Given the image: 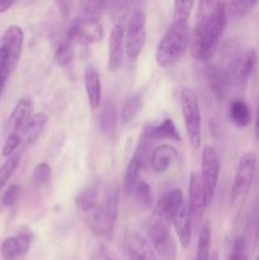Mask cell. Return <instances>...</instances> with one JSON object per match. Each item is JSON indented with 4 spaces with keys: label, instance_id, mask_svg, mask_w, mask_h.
Segmentation results:
<instances>
[{
    "label": "cell",
    "instance_id": "cell-25",
    "mask_svg": "<svg viewBox=\"0 0 259 260\" xmlns=\"http://www.w3.org/2000/svg\"><path fill=\"white\" fill-rule=\"evenodd\" d=\"M99 203V188L96 184H90L78 193L75 205L84 212L90 213Z\"/></svg>",
    "mask_w": 259,
    "mask_h": 260
},
{
    "label": "cell",
    "instance_id": "cell-19",
    "mask_svg": "<svg viewBox=\"0 0 259 260\" xmlns=\"http://www.w3.org/2000/svg\"><path fill=\"white\" fill-rule=\"evenodd\" d=\"M84 86H85L86 98L91 109H96L102 101V83L101 75L93 65H86L84 70Z\"/></svg>",
    "mask_w": 259,
    "mask_h": 260
},
{
    "label": "cell",
    "instance_id": "cell-24",
    "mask_svg": "<svg viewBox=\"0 0 259 260\" xmlns=\"http://www.w3.org/2000/svg\"><path fill=\"white\" fill-rule=\"evenodd\" d=\"M48 122V116L45 112H38V113L33 114L28 123L25 124L24 128L20 132V137H22V142L25 145H32L37 141L40 135L45 129L46 124Z\"/></svg>",
    "mask_w": 259,
    "mask_h": 260
},
{
    "label": "cell",
    "instance_id": "cell-6",
    "mask_svg": "<svg viewBox=\"0 0 259 260\" xmlns=\"http://www.w3.org/2000/svg\"><path fill=\"white\" fill-rule=\"evenodd\" d=\"M256 62H258V55H256L255 50H248L244 52H230V57L223 69L228 73L231 85L244 88L250 79Z\"/></svg>",
    "mask_w": 259,
    "mask_h": 260
},
{
    "label": "cell",
    "instance_id": "cell-39",
    "mask_svg": "<svg viewBox=\"0 0 259 260\" xmlns=\"http://www.w3.org/2000/svg\"><path fill=\"white\" fill-rule=\"evenodd\" d=\"M22 144V137L18 134H10L8 135L7 140H5L4 145H3L2 149V155L4 157L12 156L14 152H17L18 147Z\"/></svg>",
    "mask_w": 259,
    "mask_h": 260
},
{
    "label": "cell",
    "instance_id": "cell-20",
    "mask_svg": "<svg viewBox=\"0 0 259 260\" xmlns=\"http://www.w3.org/2000/svg\"><path fill=\"white\" fill-rule=\"evenodd\" d=\"M177 157L178 152L174 147L168 144L159 145L152 150L151 156H150V165H151L152 172L156 174H163L174 164Z\"/></svg>",
    "mask_w": 259,
    "mask_h": 260
},
{
    "label": "cell",
    "instance_id": "cell-18",
    "mask_svg": "<svg viewBox=\"0 0 259 260\" xmlns=\"http://www.w3.org/2000/svg\"><path fill=\"white\" fill-rule=\"evenodd\" d=\"M188 206H189L193 221H200V218L202 217V212L207 207V205H206L202 179L197 172H193L189 178V203Z\"/></svg>",
    "mask_w": 259,
    "mask_h": 260
},
{
    "label": "cell",
    "instance_id": "cell-42",
    "mask_svg": "<svg viewBox=\"0 0 259 260\" xmlns=\"http://www.w3.org/2000/svg\"><path fill=\"white\" fill-rule=\"evenodd\" d=\"M14 3L10 2V0H0V13H5L7 10H9L13 7Z\"/></svg>",
    "mask_w": 259,
    "mask_h": 260
},
{
    "label": "cell",
    "instance_id": "cell-23",
    "mask_svg": "<svg viewBox=\"0 0 259 260\" xmlns=\"http://www.w3.org/2000/svg\"><path fill=\"white\" fill-rule=\"evenodd\" d=\"M228 117L231 123L238 128H245L250 124L251 111L243 98H235L230 102L228 108Z\"/></svg>",
    "mask_w": 259,
    "mask_h": 260
},
{
    "label": "cell",
    "instance_id": "cell-32",
    "mask_svg": "<svg viewBox=\"0 0 259 260\" xmlns=\"http://www.w3.org/2000/svg\"><path fill=\"white\" fill-rule=\"evenodd\" d=\"M51 179V167L47 162H38L32 172V182L36 187H45Z\"/></svg>",
    "mask_w": 259,
    "mask_h": 260
},
{
    "label": "cell",
    "instance_id": "cell-7",
    "mask_svg": "<svg viewBox=\"0 0 259 260\" xmlns=\"http://www.w3.org/2000/svg\"><path fill=\"white\" fill-rule=\"evenodd\" d=\"M221 162L217 150L211 145H205L202 149V168H201V179H202L203 192H205L206 205L210 206L217 189L218 178H220Z\"/></svg>",
    "mask_w": 259,
    "mask_h": 260
},
{
    "label": "cell",
    "instance_id": "cell-9",
    "mask_svg": "<svg viewBox=\"0 0 259 260\" xmlns=\"http://www.w3.org/2000/svg\"><path fill=\"white\" fill-rule=\"evenodd\" d=\"M147 234H149L152 246L161 260L177 259V243L172 235L169 223L150 218Z\"/></svg>",
    "mask_w": 259,
    "mask_h": 260
},
{
    "label": "cell",
    "instance_id": "cell-5",
    "mask_svg": "<svg viewBox=\"0 0 259 260\" xmlns=\"http://www.w3.org/2000/svg\"><path fill=\"white\" fill-rule=\"evenodd\" d=\"M147 37L146 15L142 10H135L124 29V55L128 61L135 62L141 55Z\"/></svg>",
    "mask_w": 259,
    "mask_h": 260
},
{
    "label": "cell",
    "instance_id": "cell-31",
    "mask_svg": "<svg viewBox=\"0 0 259 260\" xmlns=\"http://www.w3.org/2000/svg\"><path fill=\"white\" fill-rule=\"evenodd\" d=\"M0 255L4 260H17L19 256H22L15 236H8L3 240L2 246H0Z\"/></svg>",
    "mask_w": 259,
    "mask_h": 260
},
{
    "label": "cell",
    "instance_id": "cell-35",
    "mask_svg": "<svg viewBox=\"0 0 259 260\" xmlns=\"http://www.w3.org/2000/svg\"><path fill=\"white\" fill-rule=\"evenodd\" d=\"M18 241V245H19L20 249V254L25 255V254L29 251L30 245H32V241H33V231L30 230L28 226H22V228L18 230L17 235H15Z\"/></svg>",
    "mask_w": 259,
    "mask_h": 260
},
{
    "label": "cell",
    "instance_id": "cell-41",
    "mask_svg": "<svg viewBox=\"0 0 259 260\" xmlns=\"http://www.w3.org/2000/svg\"><path fill=\"white\" fill-rule=\"evenodd\" d=\"M89 260H121V258L107 246H98L90 254Z\"/></svg>",
    "mask_w": 259,
    "mask_h": 260
},
{
    "label": "cell",
    "instance_id": "cell-21",
    "mask_svg": "<svg viewBox=\"0 0 259 260\" xmlns=\"http://www.w3.org/2000/svg\"><path fill=\"white\" fill-rule=\"evenodd\" d=\"M206 79H207L212 93L218 99L225 98L229 86L231 85L230 79H229L225 69L217 65H210L206 69Z\"/></svg>",
    "mask_w": 259,
    "mask_h": 260
},
{
    "label": "cell",
    "instance_id": "cell-22",
    "mask_svg": "<svg viewBox=\"0 0 259 260\" xmlns=\"http://www.w3.org/2000/svg\"><path fill=\"white\" fill-rule=\"evenodd\" d=\"M119 114L117 106L114 104L113 101L107 99L103 104L101 106V111H99L98 117V126L102 134L106 136H111L116 132L117 126H118Z\"/></svg>",
    "mask_w": 259,
    "mask_h": 260
},
{
    "label": "cell",
    "instance_id": "cell-11",
    "mask_svg": "<svg viewBox=\"0 0 259 260\" xmlns=\"http://www.w3.org/2000/svg\"><path fill=\"white\" fill-rule=\"evenodd\" d=\"M23 43H24V32L19 25L8 27L0 38V48L4 55L5 65L9 74H12L18 66L22 56Z\"/></svg>",
    "mask_w": 259,
    "mask_h": 260
},
{
    "label": "cell",
    "instance_id": "cell-37",
    "mask_svg": "<svg viewBox=\"0 0 259 260\" xmlns=\"http://www.w3.org/2000/svg\"><path fill=\"white\" fill-rule=\"evenodd\" d=\"M106 7H107L106 3H98V2L81 3V8H83V15H81V17L98 20V18L101 17L102 13L106 10Z\"/></svg>",
    "mask_w": 259,
    "mask_h": 260
},
{
    "label": "cell",
    "instance_id": "cell-15",
    "mask_svg": "<svg viewBox=\"0 0 259 260\" xmlns=\"http://www.w3.org/2000/svg\"><path fill=\"white\" fill-rule=\"evenodd\" d=\"M124 29L123 24H116L111 30L108 42V69L116 73L122 66L124 56Z\"/></svg>",
    "mask_w": 259,
    "mask_h": 260
},
{
    "label": "cell",
    "instance_id": "cell-36",
    "mask_svg": "<svg viewBox=\"0 0 259 260\" xmlns=\"http://www.w3.org/2000/svg\"><path fill=\"white\" fill-rule=\"evenodd\" d=\"M193 5H195L193 2H175L173 4V20L188 22Z\"/></svg>",
    "mask_w": 259,
    "mask_h": 260
},
{
    "label": "cell",
    "instance_id": "cell-2",
    "mask_svg": "<svg viewBox=\"0 0 259 260\" xmlns=\"http://www.w3.org/2000/svg\"><path fill=\"white\" fill-rule=\"evenodd\" d=\"M189 38L190 32L188 22L173 20L157 45V65L161 68H170L179 62L189 46Z\"/></svg>",
    "mask_w": 259,
    "mask_h": 260
},
{
    "label": "cell",
    "instance_id": "cell-10",
    "mask_svg": "<svg viewBox=\"0 0 259 260\" xmlns=\"http://www.w3.org/2000/svg\"><path fill=\"white\" fill-rule=\"evenodd\" d=\"M103 37V27L96 19L79 17L70 23L66 32V40L76 45L88 46L98 42Z\"/></svg>",
    "mask_w": 259,
    "mask_h": 260
},
{
    "label": "cell",
    "instance_id": "cell-34",
    "mask_svg": "<svg viewBox=\"0 0 259 260\" xmlns=\"http://www.w3.org/2000/svg\"><path fill=\"white\" fill-rule=\"evenodd\" d=\"M132 194L136 198L137 203L142 206L144 208H149L152 205V194H151V188L149 187L146 182L140 180L137 185L135 187Z\"/></svg>",
    "mask_w": 259,
    "mask_h": 260
},
{
    "label": "cell",
    "instance_id": "cell-17",
    "mask_svg": "<svg viewBox=\"0 0 259 260\" xmlns=\"http://www.w3.org/2000/svg\"><path fill=\"white\" fill-rule=\"evenodd\" d=\"M33 111V102L29 96H23L13 108L9 118H8V131L10 134L20 135L22 129L30 119Z\"/></svg>",
    "mask_w": 259,
    "mask_h": 260
},
{
    "label": "cell",
    "instance_id": "cell-3",
    "mask_svg": "<svg viewBox=\"0 0 259 260\" xmlns=\"http://www.w3.org/2000/svg\"><path fill=\"white\" fill-rule=\"evenodd\" d=\"M119 208V188L113 185L104 196L103 201L89 213V228L95 235L111 238L116 228Z\"/></svg>",
    "mask_w": 259,
    "mask_h": 260
},
{
    "label": "cell",
    "instance_id": "cell-43",
    "mask_svg": "<svg viewBox=\"0 0 259 260\" xmlns=\"http://www.w3.org/2000/svg\"><path fill=\"white\" fill-rule=\"evenodd\" d=\"M254 131H255V137L259 141V99H258V107H256L255 113V123H254Z\"/></svg>",
    "mask_w": 259,
    "mask_h": 260
},
{
    "label": "cell",
    "instance_id": "cell-12",
    "mask_svg": "<svg viewBox=\"0 0 259 260\" xmlns=\"http://www.w3.org/2000/svg\"><path fill=\"white\" fill-rule=\"evenodd\" d=\"M159 140L180 141V134L172 118H167L159 124H147L142 131L139 144L151 149L152 144Z\"/></svg>",
    "mask_w": 259,
    "mask_h": 260
},
{
    "label": "cell",
    "instance_id": "cell-44",
    "mask_svg": "<svg viewBox=\"0 0 259 260\" xmlns=\"http://www.w3.org/2000/svg\"><path fill=\"white\" fill-rule=\"evenodd\" d=\"M4 86H5V85H3V84H0V96H2L3 90H4Z\"/></svg>",
    "mask_w": 259,
    "mask_h": 260
},
{
    "label": "cell",
    "instance_id": "cell-16",
    "mask_svg": "<svg viewBox=\"0 0 259 260\" xmlns=\"http://www.w3.org/2000/svg\"><path fill=\"white\" fill-rule=\"evenodd\" d=\"M172 225L174 226V230L177 233L178 239H179L180 245L184 249L189 248L190 241H192L193 218L188 203H184L175 212V215L172 218Z\"/></svg>",
    "mask_w": 259,
    "mask_h": 260
},
{
    "label": "cell",
    "instance_id": "cell-30",
    "mask_svg": "<svg viewBox=\"0 0 259 260\" xmlns=\"http://www.w3.org/2000/svg\"><path fill=\"white\" fill-rule=\"evenodd\" d=\"M258 5L256 2H230L226 3V13L231 18H244L253 12Z\"/></svg>",
    "mask_w": 259,
    "mask_h": 260
},
{
    "label": "cell",
    "instance_id": "cell-14",
    "mask_svg": "<svg viewBox=\"0 0 259 260\" xmlns=\"http://www.w3.org/2000/svg\"><path fill=\"white\" fill-rule=\"evenodd\" d=\"M124 248L130 260H157L151 244L137 231L127 233L124 239Z\"/></svg>",
    "mask_w": 259,
    "mask_h": 260
},
{
    "label": "cell",
    "instance_id": "cell-28",
    "mask_svg": "<svg viewBox=\"0 0 259 260\" xmlns=\"http://www.w3.org/2000/svg\"><path fill=\"white\" fill-rule=\"evenodd\" d=\"M141 103L142 99L140 94H132V95H130L124 101L121 109V117H119L121 118V123L123 126H127V124H130L136 118L140 109H141Z\"/></svg>",
    "mask_w": 259,
    "mask_h": 260
},
{
    "label": "cell",
    "instance_id": "cell-33",
    "mask_svg": "<svg viewBox=\"0 0 259 260\" xmlns=\"http://www.w3.org/2000/svg\"><path fill=\"white\" fill-rule=\"evenodd\" d=\"M74 58V45L70 41L65 40L60 43L55 52V62L58 66H66L73 61Z\"/></svg>",
    "mask_w": 259,
    "mask_h": 260
},
{
    "label": "cell",
    "instance_id": "cell-13",
    "mask_svg": "<svg viewBox=\"0 0 259 260\" xmlns=\"http://www.w3.org/2000/svg\"><path fill=\"white\" fill-rule=\"evenodd\" d=\"M185 203L184 197H183L182 190L175 188V189L169 190L161 197V200L155 206L154 212H152L151 218L161 222L172 225V218L178 210Z\"/></svg>",
    "mask_w": 259,
    "mask_h": 260
},
{
    "label": "cell",
    "instance_id": "cell-26",
    "mask_svg": "<svg viewBox=\"0 0 259 260\" xmlns=\"http://www.w3.org/2000/svg\"><path fill=\"white\" fill-rule=\"evenodd\" d=\"M211 243H212V230L208 221L202 223L198 234L197 250L196 260H210L211 258Z\"/></svg>",
    "mask_w": 259,
    "mask_h": 260
},
{
    "label": "cell",
    "instance_id": "cell-38",
    "mask_svg": "<svg viewBox=\"0 0 259 260\" xmlns=\"http://www.w3.org/2000/svg\"><path fill=\"white\" fill-rule=\"evenodd\" d=\"M228 260H248L246 256V241L243 236H238L234 240L230 255Z\"/></svg>",
    "mask_w": 259,
    "mask_h": 260
},
{
    "label": "cell",
    "instance_id": "cell-45",
    "mask_svg": "<svg viewBox=\"0 0 259 260\" xmlns=\"http://www.w3.org/2000/svg\"><path fill=\"white\" fill-rule=\"evenodd\" d=\"M256 260H259V256H258V258H256Z\"/></svg>",
    "mask_w": 259,
    "mask_h": 260
},
{
    "label": "cell",
    "instance_id": "cell-1",
    "mask_svg": "<svg viewBox=\"0 0 259 260\" xmlns=\"http://www.w3.org/2000/svg\"><path fill=\"white\" fill-rule=\"evenodd\" d=\"M226 3H198V17L190 33V53L198 61H207L215 55L228 24Z\"/></svg>",
    "mask_w": 259,
    "mask_h": 260
},
{
    "label": "cell",
    "instance_id": "cell-29",
    "mask_svg": "<svg viewBox=\"0 0 259 260\" xmlns=\"http://www.w3.org/2000/svg\"><path fill=\"white\" fill-rule=\"evenodd\" d=\"M20 159H22V152L17 151L12 156L7 157V160L3 162V165L0 167V189L7 184L8 180L13 175V173L19 167Z\"/></svg>",
    "mask_w": 259,
    "mask_h": 260
},
{
    "label": "cell",
    "instance_id": "cell-8",
    "mask_svg": "<svg viewBox=\"0 0 259 260\" xmlns=\"http://www.w3.org/2000/svg\"><path fill=\"white\" fill-rule=\"evenodd\" d=\"M256 155L254 152H246L241 156L235 172L233 187H231V202L236 203L248 194L256 172Z\"/></svg>",
    "mask_w": 259,
    "mask_h": 260
},
{
    "label": "cell",
    "instance_id": "cell-4",
    "mask_svg": "<svg viewBox=\"0 0 259 260\" xmlns=\"http://www.w3.org/2000/svg\"><path fill=\"white\" fill-rule=\"evenodd\" d=\"M180 108L184 119L185 131L190 146L195 150L201 147V112L195 90L188 86L180 91Z\"/></svg>",
    "mask_w": 259,
    "mask_h": 260
},
{
    "label": "cell",
    "instance_id": "cell-40",
    "mask_svg": "<svg viewBox=\"0 0 259 260\" xmlns=\"http://www.w3.org/2000/svg\"><path fill=\"white\" fill-rule=\"evenodd\" d=\"M20 192H22V188L18 184H12L2 197V206L5 208L13 207L15 203L18 202L20 197Z\"/></svg>",
    "mask_w": 259,
    "mask_h": 260
},
{
    "label": "cell",
    "instance_id": "cell-27",
    "mask_svg": "<svg viewBox=\"0 0 259 260\" xmlns=\"http://www.w3.org/2000/svg\"><path fill=\"white\" fill-rule=\"evenodd\" d=\"M142 160L137 156L136 154L131 157L130 160L128 165H127V169L126 173H124V179H123V188H124V192L127 194H132L134 192L135 187L137 185V183L140 182L139 178H140V173H141L142 169Z\"/></svg>",
    "mask_w": 259,
    "mask_h": 260
}]
</instances>
